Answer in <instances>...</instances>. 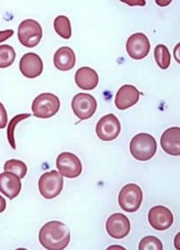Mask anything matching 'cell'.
<instances>
[{"label":"cell","mask_w":180,"mask_h":250,"mask_svg":"<svg viewBox=\"0 0 180 250\" xmlns=\"http://www.w3.org/2000/svg\"><path fill=\"white\" fill-rule=\"evenodd\" d=\"M161 144L163 150L174 156L180 155V128L173 127L168 128L162 136Z\"/></svg>","instance_id":"cell-16"},{"label":"cell","mask_w":180,"mask_h":250,"mask_svg":"<svg viewBox=\"0 0 180 250\" xmlns=\"http://www.w3.org/2000/svg\"><path fill=\"white\" fill-rule=\"evenodd\" d=\"M157 143L153 136L141 133L132 139L130 144L131 154L135 159L146 161L153 158L157 151Z\"/></svg>","instance_id":"cell-2"},{"label":"cell","mask_w":180,"mask_h":250,"mask_svg":"<svg viewBox=\"0 0 180 250\" xmlns=\"http://www.w3.org/2000/svg\"><path fill=\"white\" fill-rule=\"evenodd\" d=\"M130 229L129 219L121 213H114L107 221V231L114 239H122L126 237L129 234Z\"/></svg>","instance_id":"cell-11"},{"label":"cell","mask_w":180,"mask_h":250,"mask_svg":"<svg viewBox=\"0 0 180 250\" xmlns=\"http://www.w3.org/2000/svg\"><path fill=\"white\" fill-rule=\"evenodd\" d=\"M121 131L118 119L113 114L103 116L97 123L96 133L98 138L105 141H110L117 138Z\"/></svg>","instance_id":"cell-9"},{"label":"cell","mask_w":180,"mask_h":250,"mask_svg":"<svg viewBox=\"0 0 180 250\" xmlns=\"http://www.w3.org/2000/svg\"><path fill=\"white\" fill-rule=\"evenodd\" d=\"M140 92L137 88L130 84L123 86L116 95L115 104L118 109L126 110L138 102Z\"/></svg>","instance_id":"cell-14"},{"label":"cell","mask_w":180,"mask_h":250,"mask_svg":"<svg viewBox=\"0 0 180 250\" xmlns=\"http://www.w3.org/2000/svg\"><path fill=\"white\" fill-rule=\"evenodd\" d=\"M143 193L138 185L129 184L124 187L118 197L120 207L127 212L138 211L142 204Z\"/></svg>","instance_id":"cell-4"},{"label":"cell","mask_w":180,"mask_h":250,"mask_svg":"<svg viewBox=\"0 0 180 250\" xmlns=\"http://www.w3.org/2000/svg\"><path fill=\"white\" fill-rule=\"evenodd\" d=\"M163 249L162 241L158 238L153 236L144 237L139 244V250H160Z\"/></svg>","instance_id":"cell-24"},{"label":"cell","mask_w":180,"mask_h":250,"mask_svg":"<svg viewBox=\"0 0 180 250\" xmlns=\"http://www.w3.org/2000/svg\"><path fill=\"white\" fill-rule=\"evenodd\" d=\"M56 167L62 176L69 179L78 177L82 172L81 161L75 155L70 152H63L56 160Z\"/></svg>","instance_id":"cell-7"},{"label":"cell","mask_w":180,"mask_h":250,"mask_svg":"<svg viewBox=\"0 0 180 250\" xmlns=\"http://www.w3.org/2000/svg\"><path fill=\"white\" fill-rule=\"evenodd\" d=\"M148 220L154 229L163 231L170 228L173 225L174 216L169 208L163 206H156L150 209Z\"/></svg>","instance_id":"cell-12"},{"label":"cell","mask_w":180,"mask_h":250,"mask_svg":"<svg viewBox=\"0 0 180 250\" xmlns=\"http://www.w3.org/2000/svg\"><path fill=\"white\" fill-rule=\"evenodd\" d=\"M55 31L62 38L69 39L72 35V28L69 18L65 16H59L54 21Z\"/></svg>","instance_id":"cell-19"},{"label":"cell","mask_w":180,"mask_h":250,"mask_svg":"<svg viewBox=\"0 0 180 250\" xmlns=\"http://www.w3.org/2000/svg\"><path fill=\"white\" fill-rule=\"evenodd\" d=\"M72 107L74 114L81 120L89 119L95 114L97 103L93 96L89 94L76 95L72 102Z\"/></svg>","instance_id":"cell-8"},{"label":"cell","mask_w":180,"mask_h":250,"mask_svg":"<svg viewBox=\"0 0 180 250\" xmlns=\"http://www.w3.org/2000/svg\"><path fill=\"white\" fill-rule=\"evenodd\" d=\"M54 62L57 69L63 71H69L75 66V55L71 48L62 47L56 51Z\"/></svg>","instance_id":"cell-18"},{"label":"cell","mask_w":180,"mask_h":250,"mask_svg":"<svg viewBox=\"0 0 180 250\" xmlns=\"http://www.w3.org/2000/svg\"><path fill=\"white\" fill-rule=\"evenodd\" d=\"M60 105L61 103L57 96L51 93H43L35 99L32 110L37 118L48 119L57 114Z\"/></svg>","instance_id":"cell-3"},{"label":"cell","mask_w":180,"mask_h":250,"mask_svg":"<svg viewBox=\"0 0 180 250\" xmlns=\"http://www.w3.org/2000/svg\"><path fill=\"white\" fill-rule=\"evenodd\" d=\"M154 56L158 66L162 69L165 70L169 67L171 63V55L167 47L160 44L155 48Z\"/></svg>","instance_id":"cell-20"},{"label":"cell","mask_w":180,"mask_h":250,"mask_svg":"<svg viewBox=\"0 0 180 250\" xmlns=\"http://www.w3.org/2000/svg\"><path fill=\"white\" fill-rule=\"evenodd\" d=\"M22 185L19 177L10 172L0 173V192L12 200L21 191Z\"/></svg>","instance_id":"cell-15"},{"label":"cell","mask_w":180,"mask_h":250,"mask_svg":"<svg viewBox=\"0 0 180 250\" xmlns=\"http://www.w3.org/2000/svg\"><path fill=\"white\" fill-rule=\"evenodd\" d=\"M4 171L14 173L20 179H23L27 174V167L22 161L12 159L6 161L4 165Z\"/></svg>","instance_id":"cell-21"},{"label":"cell","mask_w":180,"mask_h":250,"mask_svg":"<svg viewBox=\"0 0 180 250\" xmlns=\"http://www.w3.org/2000/svg\"><path fill=\"white\" fill-rule=\"evenodd\" d=\"M77 86L84 90H92L97 86L99 76L97 72L89 67L80 68L75 75Z\"/></svg>","instance_id":"cell-17"},{"label":"cell","mask_w":180,"mask_h":250,"mask_svg":"<svg viewBox=\"0 0 180 250\" xmlns=\"http://www.w3.org/2000/svg\"><path fill=\"white\" fill-rule=\"evenodd\" d=\"M19 70L26 78L34 79L38 77L42 73L43 70L41 58L34 52L24 55L20 60Z\"/></svg>","instance_id":"cell-13"},{"label":"cell","mask_w":180,"mask_h":250,"mask_svg":"<svg viewBox=\"0 0 180 250\" xmlns=\"http://www.w3.org/2000/svg\"><path fill=\"white\" fill-rule=\"evenodd\" d=\"M6 208V201L1 195H0V213L3 212Z\"/></svg>","instance_id":"cell-28"},{"label":"cell","mask_w":180,"mask_h":250,"mask_svg":"<svg viewBox=\"0 0 180 250\" xmlns=\"http://www.w3.org/2000/svg\"><path fill=\"white\" fill-rule=\"evenodd\" d=\"M31 116L30 114H19L14 117L11 120L9 126L7 128V138L12 148L15 150L16 144L14 137V132L16 126L17 124L21 122L22 120L29 118Z\"/></svg>","instance_id":"cell-23"},{"label":"cell","mask_w":180,"mask_h":250,"mask_svg":"<svg viewBox=\"0 0 180 250\" xmlns=\"http://www.w3.org/2000/svg\"><path fill=\"white\" fill-rule=\"evenodd\" d=\"M14 34V31L13 30L0 31V43L5 42L6 40L11 38Z\"/></svg>","instance_id":"cell-26"},{"label":"cell","mask_w":180,"mask_h":250,"mask_svg":"<svg viewBox=\"0 0 180 250\" xmlns=\"http://www.w3.org/2000/svg\"><path fill=\"white\" fill-rule=\"evenodd\" d=\"M70 240L69 228L58 221H52L46 223L39 233L40 243L47 250L65 249L69 245Z\"/></svg>","instance_id":"cell-1"},{"label":"cell","mask_w":180,"mask_h":250,"mask_svg":"<svg viewBox=\"0 0 180 250\" xmlns=\"http://www.w3.org/2000/svg\"><path fill=\"white\" fill-rule=\"evenodd\" d=\"M43 32L39 23L32 19L24 20L19 25L18 38L22 45L32 48L37 46L42 38Z\"/></svg>","instance_id":"cell-6"},{"label":"cell","mask_w":180,"mask_h":250,"mask_svg":"<svg viewBox=\"0 0 180 250\" xmlns=\"http://www.w3.org/2000/svg\"><path fill=\"white\" fill-rule=\"evenodd\" d=\"M127 54L132 59L142 60L149 54L150 43L147 36L143 33H136L130 36L126 44Z\"/></svg>","instance_id":"cell-10"},{"label":"cell","mask_w":180,"mask_h":250,"mask_svg":"<svg viewBox=\"0 0 180 250\" xmlns=\"http://www.w3.org/2000/svg\"><path fill=\"white\" fill-rule=\"evenodd\" d=\"M123 2L126 3L127 4H128V5L130 6H144L145 5L146 3L145 1H125Z\"/></svg>","instance_id":"cell-27"},{"label":"cell","mask_w":180,"mask_h":250,"mask_svg":"<svg viewBox=\"0 0 180 250\" xmlns=\"http://www.w3.org/2000/svg\"><path fill=\"white\" fill-rule=\"evenodd\" d=\"M7 114L5 107L0 103V129L5 128L7 124Z\"/></svg>","instance_id":"cell-25"},{"label":"cell","mask_w":180,"mask_h":250,"mask_svg":"<svg viewBox=\"0 0 180 250\" xmlns=\"http://www.w3.org/2000/svg\"><path fill=\"white\" fill-rule=\"evenodd\" d=\"M64 180L62 176L56 171L47 172L40 177L38 188L41 195L47 199H53L62 191Z\"/></svg>","instance_id":"cell-5"},{"label":"cell","mask_w":180,"mask_h":250,"mask_svg":"<svg viewBox=\"0 0 180 250\" xmlns=\"http://www.w3.org/2000/svg\"><path fill=\"white\" fill-rule=\"evenodd\" d=\"M15 58L16 52L13 47L8 45H0V68L10 66Z\"/></svg>","instance_id":"cell-22"}]
</instances>
